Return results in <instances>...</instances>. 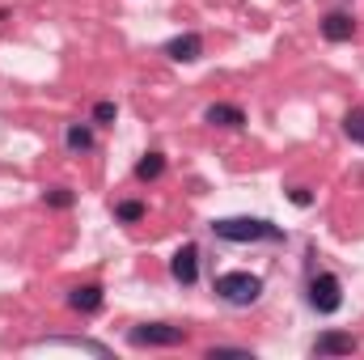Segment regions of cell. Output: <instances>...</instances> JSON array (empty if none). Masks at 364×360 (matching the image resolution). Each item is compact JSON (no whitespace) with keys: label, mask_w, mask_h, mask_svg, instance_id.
I'll use <instances>...</instances> for the list:
<instances>
[{"label":"cell","mask_w":364,"mask_h":360,"mask_svg":"<svg viewBox=\"0 0 364 360\" xmlns=\"http://www.w3.org/2000/svg\"><path fill=\"white\" fill-rule=\"evenodd\" d=\"M212 233L233 246H255V242H284V225H272L263 216H220L212 221Z\"/></svg>","instance_id":"1"},{"label":"cell","mask_w":364,"mask_h":360,"mask_svg":"<svg viewBox=\"0 0 364 360\" xmlns=\"http://www.w3.org/2000/svg\"><path fill=\"white\" fill-rule=\"evenodd\" d=\"M305 305H309L314 314H322V318L339 314V309H343V280H339L335 271H314V275L305 280Z\"/></svg>","instance_id":"2"},{"label":"cell","mask_w":364,"mask_h":360,"mask_svg":"<svg viewBox=\"0 0 364 360\" xmlns=\"http://www.w3.org/2000/svg\"><path fill=\"white\" fill-rule=\"evenodd\" d=\"M216 297L225 301V305H233V309H246V305H255L259 297H263V280L255 275V271H225V275H216Z\"/></svg>","instance_id":"3"},{"label":"cell","mask_w":364,"mask_h":360,"mask_svg":"<svg viewBox=\"0 0 364 360\" xmlns=\"http://www.w3.org/2000/svg\"><path fill=\"white\" fill-rule=\"evenodd\" d=\"M132 348H182L186 344V327H170V322H140L127 331Z\"/></svg>","instance_id":"4"},{"label":"cell","mask_w":364,"mask_h":360,"mask_svg":"<svg viewBox=\"0 0 364 360\" xmlns=\"http://www.w3.org/2000/svg\"><path fill=\"white\" fill-rule=\"evenodd\" d=\"M309 352L314 356H352V352H360V339L352 335V331H322L314 344H309Z\"/></svg>","instance_id":"5"},{"label":"cell","mask_w":364,"mask_h":360,"mask_svg":"<svg viewBox=\"0 0 364 360\" xmlns=\"http://www.w3.org/2000/svg\"><path fill=\"white\" fill-rule=\"evenodd\" d=\"M170 280L182 284V288L199 284V246H195V242H186V246H178V250L170 255Z\"/></svg>","instance_id":"6"},{"label":"cell","mask_w":364,"mask_h":360,"mask_svg":"<svg viewBox=\"0 0 364 360\" xmlns=\"http://www.w3.org/2000/svg\"><path fill=\"white\" fill-rule=\"evenodd\" d=\"M318 30H322L326 43H352V38H356V17L343 13V9H331V13L318 21Z\"/></svg>","instance_id":"7"},{"label":"cell","mask_w":364,"mask_h":360,"mask_svg":"<svg viewBox=\"0 0 364 360\" xmlns=\"http://www.w3.org/2000/svg\"><path fill=\"white\" fill-rule=\"evenodd\" d=\"M203 123H212V127H246V110L237 102H212L203 110Z\"/></svg>","instance_id":"8"},{"label":"cell","mask_w":364,"mask_h":360,"mask_svg":"<svg viewBox=\"0 0 364 360\" xmlns=\"http://www.w3.org/2000/svg\"><path fill=\"white\" fill-rule=\"evenodd\" d=\"M166 55H170L174 64H195V60L203 55V38H199V34H174V38L166 43Z\"/></svg>","instance_id":"9"},{"label":"cell","mask_w":364,"mask_h":360,"mask_svg":"<svg viewBox=\"0 0 364 360\" xmlns=\"http://www.w3.org/2000/svg\"><path fill=\"white\" fill-rule=\"evenodd\" d=\"M93 144H97L93 123H64V149H68V153L85 157V153H93Z\"/></svg>","instance_id":"10"},{"label":"cell","mask_w":364,"mask_h":360,"mask_svg":"<svg viewBox=\"0 0 364 360\" xmlns=\"http://www.w3.org/2000/svg\"><path fill=\"white\" fill-rule=\"evenodd\" d=\"M102 301H106L102 284H77V288L68 292V305H73L77 314H97V309H102Z\"/></svg>","instance_id":"11"},{"label":"cell","mask_w":364,"mask_h":360,"mask_svg":"<svg viewBox=\"0 0 364 360\" xmlns=\"http://www.w3.org/2000/svg\"><path fill=\"white\" fill-rule=\"evenodd\" d=\"M38 348H81V352H93V356H110L106 344L97 339H85V335H60V339H38Z\"/></svg>","instance_id":"12"},{"label":"cell","mask_w":364,"mask_h":360,"mask_svg":"<svg viewBox=\"0 0 364 360\" xmlns=\"http://www.w3.org/2000/svg\"><path fill=\"white\" fill-rule=\"evenodd\" d=\"M166 174V153H157V149H149L140 162H136V179L140 182H157Z\"/></svg>","instance_id":"13"},{"label":"cell","mask_w":364,"mask_h":360,"mask_svg":"<svg viewBox=\"0 0 364 360\" xmlns=\"http://www.w3.org/2000/svg\"><path fill=\"white\" fill-rule=\"evenodd\" d=\"M144 212H149L144 199H119V203H114V221H119V225H140Z\"/></svg>","instance_id":"14"},{"label":"cell","mask_w":364,"mask_h":360,"mask_svg":"<svg viewBox=\"0 0 364 360\" xmlns=\"http://www.w3.org/2000/svg\"><path fill=\"white\" fill-rule=\"evenodd\" d=\"M43 203H47V208L68 212V208L77 203V191H73V186H47V191H43Z\"/></svg>","instance_id":"15"},{"label":"cell","mask_w":364,"mask_h":360,"mask_svg":"<svg viewBox=\"0 0 364 360\" xmlns=\"http://www.w3.org/2000/svg\"><path fill=\"white\" fill-rule=\"evenodd\" d=\"M114 119H119V106H114L110 97H102V102L93 106V115H90L93 127H114Z\"/></svg>","instance_id":"16"},{"label":"cell","mask_w":364,"mask_h":360,"mask_svg":"<svg viewBox=\"0 0 364 360\" xmlns=\"http://www.w3.org/2000/svg\"><path fill=\"white\" fill-rule=\"evenodd\" d=\"M343 132H348V140H356V144H364V110H360V106L343 115Z\"/></svg>","instance_id":"17"},{"label":"cell","mask_w":364,"mask_h":360,"mask_svg":"<svg viewBox=\"0 0 364 360\" xmlns=\"http://www.w3.org/2000/svg\"><path fill=\"white\" fill-rule=\"evenodd\" d=\"M216 356H255L250 348H237V344H212L208 348V360H216Z\"/></svg>","instance_id":"18"},{"label":"cell","mask_w":364,"mask_h":360,"mask_svg":"<svg viewBox=\"0 0 364 360\" xmlns=\"http://www.w3.org/2000/svg\"><path fill=\"white\" fill-rule=\"evenodd\" d=\"M288 203H296V208H309V203H314V191L296 182V186H288Z\"/></svg>","instance_id":"19"}]
</instances>
